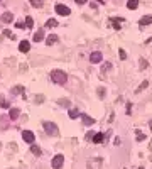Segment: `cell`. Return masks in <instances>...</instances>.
I'll return each mask as SVG.
<instances>
[{
	"label": "cell",
	"mask_w": 152,
	"mask_h": 169,
	"mask_svg": "<svg viewBox=\"0 0 152 169\" xmlns=\"http://www.w3.org/2000/svg\"><path fill=\"white\" fill-rule=\"evenodd\" d=\"M31 150H32V152H34L36 155H41V149L37 147V145H34V144L31 145Z\"/></svg>",
	"instance_id": "20"
},
{
	"label": "cell",
	"mask_w": 152,
	"mask_h": 169,
	"mask_svg": "<svg viewBox=\"0 0 152 169\" xmlns=\"http://www.w3.org/2000/svg\"><path fill=\"white\" fill-rule=\"evenodd\" d=\"M80 117H81V120H83L85 125H93V123H95V120H93L91 117H88V115H80Z\"/></svg>",
	"instance_id": "12"
},
{
	"label": "cell",
	"mask_w": 152,
	"mask_h": 169,
	"mask_svg": "<svg viewBox=\"0 0 152 169\" xmlns=\"http://www.w3.org/2000/svg\"><path fill=\"white\" fill-rule=\"evenodd\" d=\"M130 112H132V105L129 103V105H127V113H130Z\"/></svg>",
	"instance_id": "30"
},
{
	"label": "cell",
	"mask_w": 152,
	"mask_h": 169,
	"mask_svg": "<svg viewBox=\"0 0 152 169\" xmlns=\"http://www.w3.org/2000/svg\"><path fill=\"white\" fill-rule=\"evenodd\" d=\"M46 26H48V27H56V26H58V20H56V19H49Z\"/></svg>",
	"instance_id": "21"
},
{
	"label": "cell",
	"mask_w": 152,
	"mask_h": 169,
	"mask_svg": "<svg viewBox=\"0 0 152 169\" xmlns=\"http://www.w3.org/2000/svg\"><path fill=\"white\" fill-rule=\"evenodd\" d=\"M44 130H46L49 135H58V134H59L58 125H56V123H53V122H44Z\"/></svg>",
	"instance_id": "2"
},
{
	"label": "cell",
	"mask_w": 152,
	"mask_h": 169,
	"mask_svg": "<svg viewBox=\"0 0 152 169\" xmlns=\"http://www.w3.org/2000/svg\"><path fill=\"white\" fill-rule=\"evenodd\" d=\"M59 105L61 107H68V100H59Z\"/></svg>",
	"instance_id": "27"
},
{
	"label": "cell",
	"mask_w": 152,
	"mask_h": 169,
	"mask_svg": "<svg viewBox=\"0 0 152 169\" xmlns=\"http://www.w3.org/2000/svg\"><path fill=\"white\" fill-rule=\"evenodd\" d=\"M63 162H64V157L59 154V155H54V157H53V162H51V164H53V168L54 169H59L63 166Z\"/></svg>",
	"instance_id": "6"
},
{
	"label": "cell",
	"mask_w": 152,
	"mask_h": 169,
	"mask_svg": "<svg viewBox=\"0 0 152 169\" xmlns=\"http://www.w3.org/2000/svg\"><path fill=\"white\" fill-rule=\"evenodd\" d=\"M22 139L27 142V144H34V139H36V135L31 132V130H24L22 132Z\"/></svg>",
	"instance_id": "4"
},
{
	"label": "cell",
	"mask_w": 152,
	"mask_h": 169,
	"mask_svg": "<svg viewBox=\"0 0 152 169\" xmlns=\"http://www.w3.org/2000/svg\"><path fill=\"white\" fill-rule=\"evenodd\" d=\"M42 39H44V32H42V31H37L36 36H34V41L36 42H39V41H42Z\"/></svg>",
	"instance_id": "15"
},
{
	"label": "cell",
	"mask_w": 152,
	"mask_h": 169,
	"mask_svg": "<svg viewBox=\"0 0 152 169\" xmlns=\"http://www.w3.org/2000/svg\"><path fill=\"white\" fill-rule=\"evenodd\" d=\"M139 7V0H129L127 2V9H130V10H135Z\"/></svg>",
	"instance_id": "13"
},
{
	"label": "cell",
	"mask_w": 152,
	"mask_h": 169,
	"mask_svg": "<svg viewBox=\"0 0 152 169\" xmlns=\"http://www.w3.org/2000/svg\"><path fill=\"white\" fill-rule=\"evenodd\" d=\"M0 107H2V108H10V103H9V101H2V103H0Z\"/></svg>",
	"instance_id": "24"
},
{
	"label": "cell",
	"mask_w": 152,
	"mask_h": 169,
	"mask_svg": "<svg viewBox=\"0 0 152 169\" xmlns=\"http://www.w3.org/2000/svg\"><path fill=\"white\" fill-rule=\"evenodd\" d=\"M102 59H103V56H102V53H100V51H95V53H91L90 61L93 63V64H100V63H102Z\"/></svg>",
	"instance_id": "5"
},
{
	"label": "cell",
	"mask_w": 152,
	"mask_h": 169,
	"mask_svg": "<svg viewBox=\"0 0 152 169\" xmlns=\"http://www.w3.org/2000/svg\"><path fill=\"white\" fill-rule=\"evenodd\" d=\"M26 27H29V29L34 27V20H32V17H26Z\"/></svg>",
	"instance_id": "19"
},
{
	"label": "cell",
	"mask_w": 152,
	"mask_h": 169,
	"mask_svg": "<svg viewBox=\"0 0 152 169\" xmlns=\"http://www.w3.org/2000/svg\"><path fill=\"white\" fill-rule=\"evenodd\" d=\"M9 127V115L0 117V128H7Z\"/></svg>",
	"instance_id": "10"
},
{
	"label": "cell",
	"mask_w": 152,
	"mask_h": 169,
	"mask_svg": "<svg viewBox=\"0 0 152 169\" xmlns=\"http://www.w3.org/2000/svg\"><path fill=\"white\" fill-rule=\"evenodd\" d=\"M58 39H59V37H58L56 34H51L48 39H46V44H48V46H53V44H56V42H58Z\"/></svg>",
	"instance_id": "9"
},
{
	"label": "cell",
	"mask_w": 152,
	"mask_h": 169,
	"mask_svg": "<svg viewBox=\"0 0 152 169\" xmlns=\"http://www.w3.org/2000/svg\"><path fill=\"white\" fill-rule=\"evenodd\" d=\"M147 86H149V81H144V83H142V85L139 86V90H135V91L139 93V91H142V90H144V88H147Z\"/></svg>",
	"instance_id": "23"
},
{
	"label": "cell",
	"mask_w": 152,
	"mask_h": 169,
	"mask_svg": "<svg viewBox=\"0 0 152 169\" xmlns=\"http://www.w3.org/2000/svg\"><path fill=\"white\" fill-rule=\"evenodd\" d=\"M78 110H76V108H71V110H69V118H73V120H75V118H78Z\"/></svg>",
	"instance_id": "17"
},
{
	"label": "cell",
	"mask_w": 152,
	"mask_h": 169,
	"mask_svg": "<svg viewBox=\"0 0 152 169\" xmlns=\"http://www.w3.org/2000/svg\"><path fill=\"white\" fill-rule=\"evenodd\" d=\"M151 22H152V17H151V15H145V17L140 19V26H149Z\"/></svg>",
	"instance_id": "14"
},
{
	"label": "cell",
	"mask_w": 152,
	"mask_h": 169,
	"mask_svg": "<svg viewBox=\"0 0 152 169\" xmlns=\"http://www.w3.org/2000/svg\"><path fill=\"white\" fill-rule=\"evenodd\" d=\"M144 139H145L144 134H139V135H137V140H144Z\"/></svg>",
	"instance_id": "29"
},
{
	"label": "cell",
	"mask_w": 152,
	"mask_h": 169,
	"mask_svg": "<svg viewBox=\"0 0 152 169\" xmlns=\"http://www.w3.org/2000/svg\"><path fill=\"white\" fill-rule=\"evenodd\" d=\"M140 68H147V61L145 59H140Z\"/></svg>",
	"instance_id": "28"
},
{
	"label": "cell",
	"mask_w": 152,
	"mask_h": 169,
	"mask_svg": "<svg viewBox=\"0 0 152 169\" xmlns=\"http://www.w3.org/2000/svg\"><path fill=\"white\" fill-rule=\"evenodd\" d=\"M51 80L54 81V83H58V85H64V83L68 81V76H66V73H64V71L54 69V71L51 73Z\"/></svg>",
	"instance_id": "1"
},
{
	"label": "cell",
	"mask_w": 152,
	"mask_h": 169,
	"mask_svg": "<svg viewBox=\"0 0 152 169\" xmlns=\"http://www.w3.org/2000/svg\"><path fill=\"white\" fill-rule=\"evenodd\" d=\"M76 4H80V5H83V4H86V0H76Z\"/></svg>",
	"instance_id": "31"
},
{
	"label": "cell",
	"mask_w": 152,
	"mask_h": 169,
	"mask_svg": "<svg viewBox=\"0 0 152 169\" xmlns=\"http://www.w3.org/2000/svg\"><path fill=\"white\" fill-rule=\"evenodd\" d=\"M54 10H56V14H59V15H69V14H71V10H69L66 5H63V4H58V5L54 7Z\"/></svg>",
	"instance_id": "3"
},
{
	"label": "cell",
	"mask_w": 152,
	"mask_h": 169,
	"mask_svg": "<svg viewBox=\"0 0 152 169\" xmlns=\"http://www.w3.org/2000/svg\"><path fill=\"white\" fill-rule=\"evenodd\" d=\"M118 54H120V59H125V58H127V54H125L124 49H120V53H118Z\"/></svg>",
	"instance_id": "25"
},
{
	"label": "cell",
	"mask_w": 152,
	"mask_h": 169,
	"mask_svg": "<svg viewBox=\"0 0 152 169\" xmlns=\"http://www.w3.org/2000/svg\"><path fill=\"white\" fill-rule=\"evenodd\" d=\"M2 20L5 22V24H9V22H12L14 20V15L10 12H5V14H2Z\"/></svg>",
	"instance_id": "11"
},
{
	"label": "cell",
	"mask_w": 152,
	"mask_h": 169,
	"mask_svg": "<svg viewBox=\"0 0 152 169\" xmlns=\"http://www.w3.org/2000/svg\"><path fill=\"white\" fill-rule=\"evenodd\" d=\"M97 2H103V0H97Z\"/></svg>",
	"instance_id": "32"
},
{
	"label": "cell",
	"mask_w": 152,
	"mask_h": 169,
	"mask_svg": "<svg viewBox=\"0 0 152 169\" xmlns=\"http://www.w3.org/2000/svg\"><path fill=\"white\" fill-rule=\"evenodd\" d=\"M19 49H21V53H27L29 49H31V42L29 41H22L21 44H19Z\"/></svg>",
	"instance_id": "7"
},
{
	"label": "cell",
	"mask_w": 152,
	"mask_h": 169,
	"mask_svg": "<svg viewBox=\"0 0 152 169\" xmlns=\"http://www.w3.org/2000/svg\"><path fill=\"white\" fill-rule=\"evenodd\" d=\"M102 140H103V134H97V135H93V144H100Z\"/></svg>",
	"instance_id": "16"
},
{
	"label": "cell",
	"mask_w": 152,
	"mask_h": 169,
	"mask_svg": "<svg viewBox=\"0 0 152 169\" xmlns=\"http://www.w3.org/2000/svg\"><path fill=\"white\" fill-rule=\"evenodd\" d=\"M12 93H14V95L22 93V86H14V88H12Z\"/></svg>",
	"instance_id": "22"
},
{
	"label": "cell",
	"mask_w": 152,
	"mask_h": 169,
	"mask_svg": "<svg viewBox=\"0 0 152 169\" xmlns=\"http://www.w3.org/2000/svg\"><path fill=\"white\" fill-rule=\"evenodd\" d=\"M15 27H17V29H24L26 24H22V22H15Z\"/></svg>",
	"instance_id": "26"
},
{
	"label": "cell",
	"mask_w": 152,
	"mask_h": 169,
	"mask_svg": "<svg viewBox=\"0 0 152 169\" xmlns=\"http://www.w3.org/2000/svg\"><path fill=\"white\" fill-rule=\"evenodd\" d=\"M29 2H31V4H32V5L36 7V9H41V7H42V4H44L42 0H29Z\"/></svg>",
	"instance_id": "18"
},
{
	"label": "cell",
	"mask_w": 152,
	"mask_h": 169,
	"mask_svg": "<svg viewBox=\"0 0 152 169\" xmlns=\"http://www.w3.org/2000/svg\"><path fill=\"white\" fill-rule=\"evenodd\" d=\"M19 115H21V110H19V108H10V113H9V118H10V120L19 118Z\"/></svg>",
	"instance_id": "8"
}]
</instances>
